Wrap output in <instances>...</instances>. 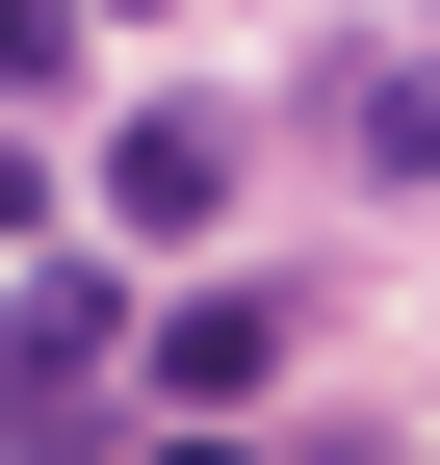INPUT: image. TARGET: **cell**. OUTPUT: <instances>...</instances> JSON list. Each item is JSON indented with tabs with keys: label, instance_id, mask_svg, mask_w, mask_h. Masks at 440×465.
Returning <instances> with one entry per match:
<instances>
[{
	"label": "cell",
	"instance_id": "1",
	"mask_svg": "<svg viewBox=\"0 0 440 465\" xmlns=\"http://www.w3.org/2000/svg\"><path fill=\"white\" fill-rule=\"evenodd\" d=\"M104 207L130 232H207L234 207V130H207V104H130V130H104Z\"/></svg>",
	"mask_w": 440,
	"mask_h": 465
},
{
	"label": "cell",
	"instance_id": "2",
	"mask_svg": "<svg viewBox=\"0 0 440 465\" xmlns=\"http://www.w3.org/2000/svg\"><path fill=\"white\" fill-rule=\"evenodd\" d=\"M104 336H130V284H104V259H52L26 311H0V362H26V414H78V388H104Z\"/></svg>",
	"mask_w": 440,
	"mask_h": 465
},
{
	"label": "cell",
	"instance_id": "3",
	"mask_svg": "<svg viewBox=\"0 0 440 465\" xmlns=\"http://www.w3.org/2000/svg\"><path fill=\"white\" fill-rule=\"evenodd\" d=\"M259 362H285V311H259V284H182V311H155V388H182V414H234Z\"/></svg>",
	"mask_w": 440,
	"mask_h": 465
},
{
	"label": "cell",
	"instance_id": "4",
	"mask_svg": "<svg viewBox=\"0 0 440 465\" xmlns=\"http://www.w3.org/2000/svg\"><path fill=\"white\" fill-rule=\"evenodd\" d=\"M337 155H363V182H440V52H363V78H337Z\"/></svg>",
	"mask_w": 440,
	"mask_h": 465
},
{
	"label": "cell",
	"instance_id": "5",
	"mask_svg": "<svg viewBox=\"0 0 440 465\" xmlns=\"http://www.w3.org/2000/svg\"><path fill=\"white\" fill-rule=\"evenodd\" d=\"M0 104H78V0H0Z\"/></svg>",
	"mask_w": 440,
	"mask_h": 465
},
{
	"label": "cell",
	"instance_id": "6",
	"mask_svg": "<svg viewBox=\"0 0 440 465\" xmlns=\"http://www.w3.org/2000/svg\"><path fill=\"white\" fill-rule=\"evenodd\" d=\"M415 26H440V0H415Z\"/></svg>",
	"mask_w": 440,
	"mask_h": 465
}]
</instances>
